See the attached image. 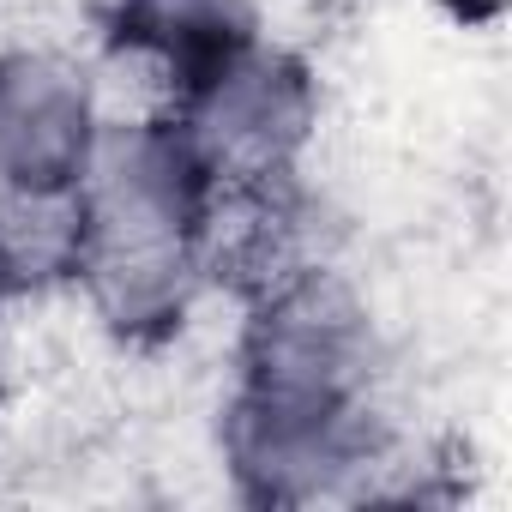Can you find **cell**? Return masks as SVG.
<instances>
[{"label":"cell","mask_w":512,"mask_h":512,"mask_svg":"<svg viewBox=\"0 0 512 512\" xmlns=\"http://www.w3.org/2000/svg\"><path fill=\"white\" fill-rule=\"evenodd\" d=\"M85 247V205L79 187H13L0 181V302L43 296L73 284Z\"/></svg>","instance_id":"7"},{"label":"cell","mask_w":512,"mask_h":512,"mask_svg":"<svg viewBox=\"0 0 512 512\" xmlns=\"http://www.w3.org/2000/svg\"><path fill=\"white\" fill-rule=\"evenodd\" d=\"M314 217L320 211L296 187V169L290 175H260V181L217 187V199L205 211V229H199L205 278H223L247 302L278 290V284H290L296 272L320 266Z\"/></svg>","instance_id":"5"},{"label":"cell","mask_w":512,"mask_h":512,"mask_svg":"<svg viewBox=\"0 0 512 512\" xmlns=\"http://www.w3.org/2000/svg\"><path fill=\"white\" fill-rule=\"evenodd\" d=\"M169 121L205 157L217 187L260 181V175L296 169V157L320 121V91H314V73L290 49L247 37L241 49L205 61L199 73H187L175 85Z\"/></svg>","instance_id":"1"},{"label":"cell","mask_w":512,"mask_h":512,"mask_svg":"<svg viewBox=\"0 0 512 512\" xmlns=\"http://www.w3.org/2000/svg\"><path fill=\"white\" fill-rule=\"evenodd\" d=\"M109 31L121 49L157 61L181 85L205 61L260 37V19H253L247 0H115Z\"/></svg>","instance_id":"8"},{"label":"cell","mask_w":512,"mask_h":512,"mask_svg":"<svg viewBox=\"0 0 512 512\" xmlns=\"http://www.w3.org/2000/svg\"><path fill=\"white\" fill-rule=\"evenodd\" d=\"M97 320L127 338V344H157L187 326L205 278V253L199 241L175 235H85L79 247V272Z\"/></svg>","instance_id":"6"},{"label":"cell","mask_w":512,"mask_h":512,"mask_svg":"<svg viewBox=\"0 0 512 512\" xmlns=\"http://www.w3.org/2000/svg\"><path fill=\"white\" fill-rule=\"evenodd\" d=\"M223 458L247 500L308 506V500L344 494L380 458V422L368 398L235 386L223 416Z\"/></svg>","instance_id":"2"},{"label":"cell","mask_w":512,"mask_h":512,"mask_svg":"<svg viewBox=\"0 0 512 512\" xmlns=\"http://www.w3.org/2000/svg\"><path fill=\"white\" fill-rule=\"evenodd\" d=\"M103 115L79 67L61 55H0V181L13 187H79L97 151Z\"/></svg>","instance_id":"4"},{"label":"cell","mask_w":512,"mask_h":512,"mask_svg":"<svg viewBox=\"0 0 512 512\" xmlns=\"http://www.w3.org/2000/svg\"><path fill=\"white\" fill-rule=\"evenodd\" d=\"M374 356H380V344H374V320H368L362 296L326 266H308L290 284L247 302L241 386L368 398Z\"/></svg>","instance_id":"3"}]
</instances>
